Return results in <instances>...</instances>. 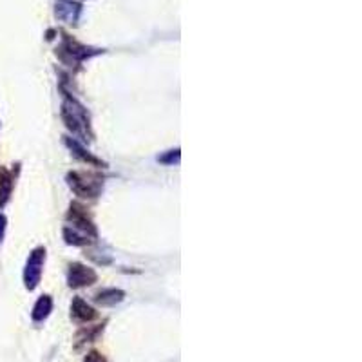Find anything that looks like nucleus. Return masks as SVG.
<instances>
[{
    "instance_id": "39448f33",
    "label": "nucleus",
    "mask_w": 362,
    "mask_h": 362,
    "mask_svg": "<svg viewBox=\"0 0 362 362\" xmlns=\"http://www.w3.org/2000/svg\"><path fill=\"white\" fill-rule=\"evenodd\" d=\"M121 299H123V291H121V290H114V288H111V290H102L100 293L96 295V303L104 304V306L116 304V303H120Z\"/></svg>"
},
{
    "instance_id": "0eeeda50",
    "label": "nucleus",
    "mask_w": 362,
    "mask_h": 362,
    "mask_svg": "<svg viewBox=\"0 0 362 362\" xmlns=\"http://www.w3.org/2000/svg\"><path fill=\"white\" fill-rule=\"evenodd\" d=\"M4 226H6V219L4 216H0V239H2V234H4Z\"/></svg>"
},
{
    "instance_id": "7ed1b4c3",
    "label": "nucleus",
    "mask_w": 362,
    "mask_h": 362,
    "mask_svg": "<svg viewBox=\"0 0 362 362\" xmlns=\"http://www.w3.org/2000/svg\"><path fill=\"white\" fill-rule=\"evenodd\" d=\"M71 315L80 322H89V321H92V319H96L98 313H96L85 301L75 299L73 301V306H71Z\"/></svg>"
},
{
    "instance_id": "20e7f679",
    "label": "nucleus",
    "mask_w": 362,
    "mask_h": 362,
    "mask_svg": "<svg viewBox=\"0 0 362 362\" xmlns=\"http://www.w3.org/2000/svg\"><path fill=\"white\" fill-rule=\"evenodd\" d=\"M51 308H53V301H51L49 295H42L38 299V303L35 304V310H33V319L35 321H44L47 315H49Z\"/></svg>"
},
{
    "instance_id": "f257e3e1",
    "label": "nucleus",
    "mask_w": 362,
    "mask_h": 362,
    "mask_svg": "<svg viewBox=\"0 0 362 362\" xmlns=\"http://www.w3.org/2000/svg\"><path fill=\"white\" fill-rule=\"evenodd\" d=\"M44 259H46V250L44 248L35 250L33 254L29 255V259H27V267H25L24 279H25V286L29 288V290H33V288L38 284V281H40Z\"/></svg>"
},
{
    "instance_id": "f03ea898",
    "label": "nucleus",
    "mask_w": 362,
    "mask_h": 362,
    "mask_svg": "<svg viewBox=\"0 0 362 362\" xmlns=\"http://www.w3.org/2000/svg\"><path fill=\"white\" fill-rule=\"evenodd\" d=\"M96 281V274L91 268L83 267V265H71L69 268V284L75 288L78 286H87Z\"/></svg>"
},
{
    "instance_id": "423d86ee",
    "label": "nucleus",
    "mask_w": 362,
    "mask_h": 362,
    "mask_svg": "<svg viewBox=\"0 0 362 362\" xmlns=\"http://www.w3.org/2000/svg\"><path fill=\"white\" fill-rule=\"evenodd\" d=\"M83 362H105V358L98 351H91V353H87V357H85Z\"/></svg>"
}]
</instances>
